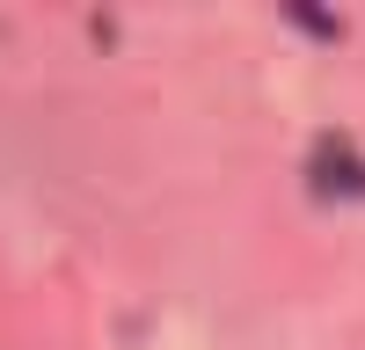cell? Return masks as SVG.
Wrapping results in <instances>:
<instances>
[{"instance_id": "cell-1", "label": "cell", "mask_w": 365, "mask_h": 350, "mask_svg": "<svg viewBox=\"0 0 365 350\" xmlns=\"http://www.w3.org/2000/svg\"><path fill=\"white\" fill-rule=\"evenodd\" d=\"M307 175H314V190H322V197H365V161H358V146H351L344 132H329V139L314 146Z\"/></svg>"}]
</instances>
